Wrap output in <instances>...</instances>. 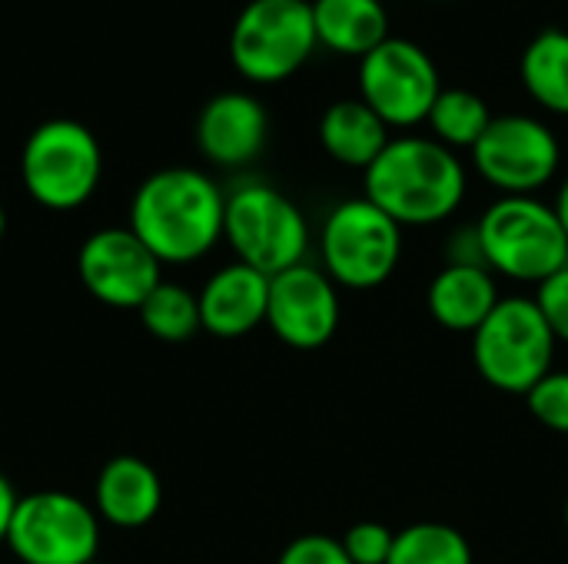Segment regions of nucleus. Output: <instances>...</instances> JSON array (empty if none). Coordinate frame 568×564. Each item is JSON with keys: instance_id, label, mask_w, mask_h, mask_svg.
Segmentation results:
<instances>
[{"instance_id": "f257e3e1", "label": "nucleus", "mask_w": 568, "mask_h": 564, "mask_svg": "<svg viewBox=\"0 0 568 564\" xmlns=\"http://www.w3.org/2000/svg\"><path fill=\"white\" fill-rule=\"evenodd\" d=\"M226 196L193 166L150 173L130 199L133 236L166 266L203 259L223 239Z\"/></svg>"}, {"instance_id": "f03ea898", "label": "nucleus", "mask_w": 568, "mask_h": 564, "mask_svg": "<svg viewBox=\"0 0 568 564\" xmlns=\"http://www.w3.org/2000/svg\"><path fill=\"white\" fill-rule=\"evenodd\" d=\"M366 199L399 226L449 219L466 199L463 160L433 136H396L363 176Z\"/></svg>"}, {"instance_id": "7ed1b4c3", "label": "nucleus", "mask_w": 568, "mask_h": 564, "mask_svg": "<svg viewBox=\"0 0 568 564\" xmlns=\"http://www.w3.org/2000/svg\"><path fill=\"white\" fill-rule=\"evenodd\" d=\"M483 263L516 283H546L568 266V236L556 206L536 196H503L476 223Z\"/></svg>"}, {"instance_id": "20e7f679", "label": "nucleus", "mask_w": 568, "mask_h": 564, "mask_svg": "<svg viewBox=\"0 0 568 564\" xmlns=\"http://www.w3.org/2000/svg\"><path fill=\"white\" fill-rule=\"evenodd\" d=\"M103 150L90 126L57 116L40 123L20 150V180L33 203L53 213L80 209L100 186Z\"/></svg>"}, {"instance_id": "39448f33", "label": "nucleus", "mask_w": 568, "mask_h": 564, "mask_svg": "<svg viewBox=\"0 0 568 564\" xmlns=\"http://www.w3.org/2000/svg\"><path fill=\"white\" fill-rule=\"evenodd\" d=\"M556 342L536 299L509 296L473 332V362L493 389L526 396L552 372Z\"/></svg>"}, {"instance_id": "423d86ee", "label": "nucleus", "mask_w": 568, "mask_h": 564, "mask_svg": "<svg viewBox=\"0 0 568 564\" xmlns=\"http://www.w3.org/2000/svg\"><path fill=\"white\" fill-rule=\"evenodd\" d=\"M320 47L310 0H250L230 33V60L250 83H283Z\"/></svg>"}, {"instance_id": "0eeeda50", "label": "nucleus", "mask_w": 568, "mask_h": 564, "mask_svg": "<svg viewBox=\"0 0 568 564\" xmlns=\"http://www.w3.org/2000/svg\"><path fill=\"white\" fill-rule=\"evenodd\" d=\"M223 239L236 263L276 276L303 263L310 249V226L300 206L266 183H243L226 196Z\"/></svg>"}, {"instance_id": "6e6552de", "label": "nucleus", "mask_w": 568, "mask_h": 564, "mask_svg": "<svg viewBox=\"0 0 568 564\" xmlns=\"http://www.w3.org/2000/svg\"><path fill=\"white\" fill-rule=\"evenodd\" d=\"M326 276L346 289L383 286L403 256V226L366 196L339 203L320 233Z\"/></svg>"}, {"instance_id": "1a4fd4ad", "label": "nucleus", "mask_w": 568, "mask_h": 564, "mask_svg": "<svg viewBox=\"0 0 568 564\" xmlns=\"http://www.w3.org/2000/svg\"><path fill=\"white\" fill-rule=\"evenodd\" d=\"M7 548L23 564L97 562L100 515L70 492H30L17 502Z\"/></svg>"}, {"instance_id": "9d476101", "label": "nucleus", "mask_w": 568, "mask_h": 564, "mask_svg": "<svg viewBox=\"0 0 568 564\" xmlns=\"http://www.w3.org/2000/svg\"><path fill=\"white\" fill-rule=\"evenodd\" d=\"M443 93L436 60L406 37L383 40L359 60V100L376 110L386 126L406 130L429 120Z\"/></svg>"}, {"instance_id": "9b49d317", "label": "nucleus", "mask_w": 568, "mask_h": 564, "mask_svg": "<svg viewBox=\"0 0 568 564\" xmlns=\"http://www.w3.org/2000/svg\"><path fill=\"white\" fill-rule=\"evenodd\" d=\"M469 153L476 173L503 196H532L556 176L562 160L556 133L542 120L523 113L493 116Z\"/></svg>"}, {"instance_id": "f8f14e48", "label": "nucleus", "mask_w": 568, "mask_h": 564, "mask_svg": "<svg viewBox=\"0 0 568 564\" xmlns=\"http://www.w3.org/2000/svg\"><path fill=\"white\" fill-rule=\"evenodd\" d=\"M163 263L133 236L130 226H106L83 239L77 273L83 289L113 309H140L163 283Z\"/></svg>"}, {"instance_id": "ddd939ff", "label": "nucleus", "mask_w": 568, "mask_h": 564, "mask_svg": "<svg viewBox=\"0 0 568 564\" xmlns=\"http://www.w3.org/2000/svg\"><path fill=\"white\" fill-rule=\"evenodd\" d=\"M266 326L290 349H323L339 329V293L326 269L300 263L270 276Z\"/></svg>"}, {"instance_id": "4468645a", "label": "nucleus", "mask_w": 568, "mask_h": 564, "mask_svg": "<svg viewBox=\"0 0 568 564\" xmlns=\"http://www.w3.org/2000/svg\"><path fill=\"white\" fill-rule=\"evenodd\" d=\"M270 133V116L263 103L243 90L216 93L196 116V146L200 153L226 170L253 163Z\"/></svg>"}, {"instance_id": "2eb2a0df", "label": "nucleus", "mask_w": 568, "mask_h": 564, "mask_svg": "<svg viewBox=\"0 0 568 564\" xmlns=\"http://www.w3.org/2000/svg\"><path fill=\"white\" fill-rule=\"evenodd\" d=\"M200 299V326L220 339H240L266 322L270 306V276L246 263H230L216 269L203 289Z\"/></svg>"}, {"instance_id": "dca6fc26", "label": "nucleus", "mask_w": 568, "mask_h": 564, "mask_svg": "<svg viewBox=\"0 0 568 564\" xmlns=\"http://www.w3.org/2000/svg\"><path fill=\"white\" fill-rule=\"evenodd\" d=\"M163 505V482L156 469L136 455H113L93 485V509L113 529H143Z\"/></svg>"}, {"instance_id": "f3484780", "label": "nucleus", "mask_w": 568, "mask_h": 564, "mask_svg": "<svg viewBox=\"0 0 568 564\" xmlns=\"http://www.w3.org/2000/svg\"><path fill=\"white\" fill-rule=\"evenodd\" d=\"M433 319L449 332H476L499 306V286L486 266L449 263L426 293Z\"/></svg>"}, {"instance_id": "a211bd4d", "label": "nucleus", "mask_w": 568, "mask_h": 564, "mask_svg": "<svg viewBox=\"0 0 568 564\" xmlns=\"http://www.w3.org/2000/svg\"><path fill=\"white\" fill-rule=\"evenodd\" d=\"M320 47L343 57H366L389 40V13L383 0H313Z\"/></svg>"}, {"instance_id": "6ab92c4d", "label": "nucleus", "mask_w": 568, "mask_h": 564, "mask_svg": "<svg viewBox=\"0 0 568 564\" xmlns=\"http://www.w3.org/2000/svg\"><path fill=\"white\" fill-rule=\"evenodd\" d=\"M389 140H393L389 126L363 100H336L320 120L323 150L336 163L363 170V173L373 166V160L386 150Z\"/></svg>"}, {"instance_id": "aec40b11", "label": "nucleus", "mask_w": 568, "mask_h": 564, "mask_svg": "<svg viewBox=\"0 0 568 564\" xmlns=\"http://www.w3.org/2000/svg\"><path fill=\"white\" fill-rule=\"evenodd\" d=\"M519 73L523 86L542 110L568 116V30L549 27L536 33L523 50Z\"/></svg>"}, {"instance_id": "412c9836", "label": "nucleus", "mask_w": 568, "mask_h": 564, "mask_svg": "<svg viewBox=\"0 0 568 564\" xmlns=\"http://www.w3.org/2000/svg\"><path fill=\"white\" fill-rule=\"evenodd\" d=\"M426 123L436 133L433 140H439L443 146H449L456 153V150H473L479 143V136L493 123V110L473 90H463V86H449L446 90L443 86V93L436 96Z\"/></svg>"}, {"instance_id": "4be33fe9", "label": "nucleus", "mask_w": 568, "mask_h": 564, "mask_svg": "<svg viewBox=\"0 0 568 564\" xmlns=\"http://www.w3.org/2000/svg\"><path fill=\"white\" fill-rule=\"evenodd\" d=\"M386 564H473V548L453 525L416 522L396 532Z\"/></svg>"}, {"instance_id": "5701e85b", "label": "nucleus", "mask_w": 568, "mask_h": 564, "mask_svg": "<svg viewBox=\"0 0 568 564\" xmlns=\"http://www.w3.org/2000/svg\"><path fill=\"white\" fill-rule=\"evenodd\" d=\"M136 312H140L143 329L163 342H183L196 329H203L200 326V299H196V293H190L180 283H160Z\"/></svg>"}, {"instance_id": "b1692460", "label": "nucleus", "mask_w": 568, "mask_h": 564, "mask_svg": "<svg viewBox=\"0 0 568 564\" xmlns=\"http://www.w3.org/2000/svg\"><path fill=\"white\" fill-rule=\"evenodd\" d=\"M529 412L552 432L568 435V372H549L526 392Z\"/></svg>"}, {"instance_id": "393cba45", "label": "nucleus", "mask_w": 568, "mask_h": 564, "mask_svg": "<svg viewBox=\"0 0 568 564\" xmlns=\"http://www.w3.org/2000/svg\"><path fill=\"white\" fill-rule=\"evenodd\" d=\"M393 539L396 532H389L379 522H359L353 529H346L343 535V552L353 564H386L393 552Z\"/></svg>"}, {"instance_id": "a878e982", "label": "nucleus", "mask_w": 568, "mask_h": 564, "mask_svg": "<svg viewBox=\"0 0 568 564\" xmlns=\"http://www.w3.org/2000/svg\"><path fill=\"white\" fill-rule=\"evenodd\" d=\"M536 306H539L542 319L549 322L552 336L559 342H568V266L559 269L556 276H549L546 283H539Z\"/></svg>"}, {"instance_id": "bb28decb", "label": "nucleus", "mask_w": 568, "mask_h": 564, "mask_svg": "<svg viewBox=\"0 0 568 564\" xmlns=\"http://www.w3.org/2000/svg\"><path fill=\"white\" fill-rule=\"evenodd\" d=\"M276 564H353L343 545L329 535H300L293 539Z\"/></svg>"}, {"instance_id": "cd10ccee", "label": "nucleus", "mask_w": 568, "mask_h": 564, "mask_svg": "<svg viewBox=\"0 0 568 564\" xmlns=\"http://www.w3.org/2000/svg\"><path fill=\"white\" fill-rule=\"evenodd\" d=\"M17 502H20V495H17V492H13V485L0 475V545H7V532H10V522H13Z\"/></svg>"}, {"instance_id": "c85d7f7f", "label": "nucleus", "mask_w": 568, "mask_h": 564, "mask_svg": "<svg viewBox=\"0 0 568 564\" xmlns=\"http://www.w3.org/2000/svg\"><path fill=\"white\" fill-rule=\"evenodd\" d=\"M556 216H559V223H562V229H566L568 236V180L562 183L559 196H556Z\"/></svg>"}, {"instance_id": "c756f323", "label": "nucleus", "mask_w": 568, "mask_h": 564, "mask_svg": "<svg viewBox=\"0 0 568 564\" xmlns=\"http://www.w3.org/2000/svg\"><path fill=\"white\" fill-rule=\"evenodd\" d=\"M3 233H7V213H3V203H0V239H3Z\"/></svg>"}, {"instance_id": "7c9ffc66", "label": "nucleus", "mask_w": 568, "mask_h": 564, "mask_svg": "<svg viewBox=\"0 0 568 564\" xmlns=\"http://www.w3.org/2000/svg\"><path fill=\"white\" fill-rule=\"evenodd\" d=\"M566 529H568V499H566Z\"/></svg>"}, {"instance_id": "2f4dec72", "label": "nucleus", "mask_w": 568, "mask_h": 564, "mask_svg": "<svg viewBox=\"0 0 568 564\" xmlns=\"http://www.w3.org/2000/svg\"><path fill=\"white\" fill-rule=\"evenodd\" d=\"M90 564H100V562H90Z\"/></svg>"}]
</instances>
